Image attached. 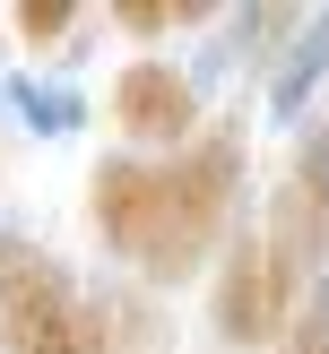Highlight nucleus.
Segmentation results:
<instances>
[{
	"label": "nucleus",
	"instance_id": "f257e3e1",
	"mask_svg": "<svg viewBox=\"0 0 329 354\" xmlns=\"http://www.w3.org/2000/svg\"><path fill=\"white\" fill-rule=\"evenodd\" d=\"M242 165H251L242 121L199 130L190 147H173L165 165H148V156H104L96 182H87L96 234L113 242L148 286H182V277L208 268V251H217L225 225H234Z\"/></svg>",
	"mask_w": 329,
	"mask_h": 354
},
{
	"label": "nucleus",
	"instance_id": "f03ea898",
	"mask_svg": "<svg viewBox=\"0 0 329 354\" xmlns=\"http://www.w3.org/2000/svg\"><path fill=\"white\" fill-rule=\"evenodd\" d=\"M0 354H104L96 294L26 234H0Z\"/></svg>",
	"mask_w": 329,
	"mask_h": 354
},
{
	"label": "nucleus",
	"instance_id": "7ed1b4c3",
	"mask_svg": "<svg viewBox=\"0 0 329 354\" xmlns=\"http://www.w3.org/2000/svg\"><path fill=\"white\" fill-rule=\"evenodd\" d=\"M260 242H269V268L286 277V294H312L329 277V130L294 138L286 173H277V190H269Z\"/></svg>",
	"mask_w": 329,
	"mask_h": 354
},
{
	"label": "nucleus",
	"instance_id": "20e7f679",
	"mask_svg": "<svg viewBox=\"0 0 329 354\" xmlns=\"http://www.w3.org/2000/svg\"><path fill=\"white\" fill-rule=\"evenodd\" d=\"M294 303H303V294H286V277L269 268V242H260V234H234V242H225L217 303H208V320H217L225 346H277V328H286Z\"/></svg>",
	"mask_w": 329,
	"mask_h": 354
},
{
	"label": "nucleus",
	"instance_id": "39448f33",
	"mask_svg": "<svg viewBox=\"0 0 329 354\" xmlns=\"http://www.w3.org/2000/svg\"><path fill=\"white\" fill-rule=\"evenodd\" d=\"M113 121L130 138H148V147H190L199 138V95H190V78L173 61H130L113 78Z\"/></svg>",
	"mask_w": 329,
	"mask_h": 354
},
{
	"label": "nucleus",
	"instance_id": "423d86ee",
	"mask_svg": "<svg viewBox=\"0 0 329 354\" xmlns=\"http://www.w3.org/2000/svg\"><path fill=\"white\" fill-rule=\"evenodd\" d=\"M321 78H329V9L303 17V35H294V52H286V69H277L269 104H277V113H303V95H312Z\"/></svg>",
	"mask_w": 329,
	"mask_h": 354
},
{
	"label": "nucleus",
	"instance_id": "0eeeda50",
	"mask_svg": "<svg viewBox=\"0 0 329 354\" xmlns=\"http://www.w3.org/2000/svg\"><path fill=\"white\" fill-rule=\"evenodd\" d=\"M104 311V354H165V311L139 294H96Z\"/></svg>",
	"mask_w": 329,
	"mask_h": 354
},
{
	"label": "nucleus",
	"instance_id": "6e6552de",
	"mask_svg": "<svg viewBox=\"0 0 329 354\" xmlns=\"http://www.w3.org/2000/svg\"><path fill=\"white\" fill-rule=\"evenodd\" d=\"M199 17H217V0H113L121 35H173V26H199Z\"/></svg>",
	"mask_w": 329,
	"mask_h": 354
},
{
	"label": "nucleus",
	"instance_id": "1a4fd4ad",
	"mask_svg": "<svg viewBox=\"0 0 329 354\" xmlns=\"http://www.w3.org/2000/svg\"><path fill=\"white\" fill-rule=\"evenodd\" d=\"M277 354H329V277L303 294V303L286 311V328H277Z\"/></svg>",
	"mask_w": 329,
	"mask_h": 354
},
{
	"label": "nucleus",
	"instance_id": "9d476101",
	"mask_svg": "<svg viewBox=\"0 0 329 354\" xmlns=\"http://www.w3.org/2000/svg\"><path fill=\"white\" fill-rule=\"evenodd\" d=\"M69 26H78L69 0H17V35H26V44H61Z\"/></svg>",
	"mask_w": 329,
	"mask_h": 354
},
{
	"label": "nucleus",
	"instance_id": "9b49d317",
	"mask_svg": "<svg viewBox=\"0 0 329 354\" xmlns=\"http://www.w3.org/2000/svg\"><path fill=\"white\" fill-rule=\"evenodd\" d=\"M9 95H17V113H26L35 130H69V121H78V104H69L61 86H9Z\"/></svg>",
	"mask_w": 329,
	"mask_h": 354
}]
</instances>
